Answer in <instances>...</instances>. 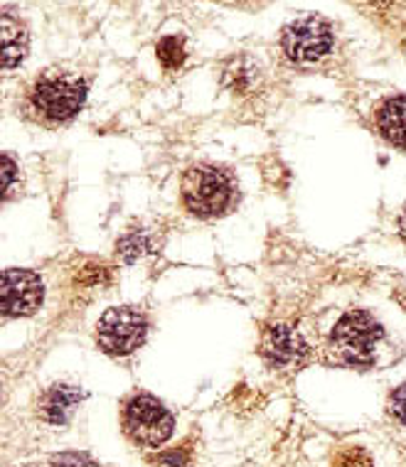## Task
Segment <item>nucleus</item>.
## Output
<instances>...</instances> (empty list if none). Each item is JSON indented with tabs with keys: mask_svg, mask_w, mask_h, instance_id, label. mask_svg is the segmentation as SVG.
<instances>
[{
	"mask_svg": "<svg viewBox=\"0 0 406 467\" xmlns=\"http://www.w3.org/2000/svg\"><path fill=\"white\" fill-rule=\"evenodd\" d=\"M3 197L5 200H13L20 190H23V182H20V170H17L16 161L10 158L8 153L3 155Z\"/></svg>",
	"mask_w": 406,
	"mask_h": 467,
	"instance_id": "nucleus-17",
	"label": "nucleus"
},
{
	"mask_svg": "<svg viewBox=\"0 0 406 467\" xmlns=\"http://www.w3.org/2000/svg\"><path fill=\"white\" fill-rule=\"evenodd\" d=\"M52 467H99L89 455L84 452H65L59 458L52 460Z\"/></svg>",
	"mask_w": 406,
	"mask_h": 467,
	"instance_id": "nucleus-19",
	"label": "nucleus"
},
{
	"mask_svg": "<svg viewBox=\"0 0 406 467\" xmlns=\"http://www.w3.org/2000/svg\"><path fill=\"white\" fill-rule=\"evenodd\" d=\"M261 357L274 369L301 367L308 357V342L291 325H271L261 335Z\"/></svg>",
	"mask_w": 406,
	"mask_h": 467,
	"instance_id": "nucleus-8",
	"label": "nucleus"
},
{
	"mask_svg": "<svg viewBox=\"0 0 406 467\" xmlns=\"http://www.w3.org/2000/svg\"><path fill=\"white\" fill-rule=\"evenodd\" d=\"M123 433L130 443L143 448H161L175 431L172 413L155 396L136 394L123 403Z\"/></svg>",
	"mask_w": 406,
	"mask_h": 467,
	"instance_id": "nucleus-4",
	"label": "nucleus"
},
{
	"mask_svg": "<svg viewBox=\"0 0 406 467\" xmlns=\"http://www.w3.org/2000/svg\"><path fill=\"white\" fill-rule=\"evenodd\" d=\"M333 467H374V460L365 448L349 445V448H342V451L335 455Z\"/></svg>",
	"mask_w": 406,
	"mask_h": 467,
	"instance_id": "nucleus-16",
	"label": "nucleus"
},
{
	"mask_svg": "<svg viewBox=\"0 0 406 467\" xmlns=\"http://www.w3.org/2000/svg\"><path fill=\"white\" fill-rule=\"evenodd\" d=\"M399 234H401V239H404V244H406V207H404V212H401V222H399Z\"/></svg>",
	"mask_w": 406,
	"mask_h": 467,
	"instance_id": "nucleus-20",
	"label": "nucleus"
},
{
	"mask_svg": "<svg viewBox=\"0 0 406 467\" xmlns=\"http://www.w3.org/2000/svg\"><path fill=\"white\" fill-rule=\"evenodd\" d=\"M0 35H3V67L5 69H16L25 59V55H27V30L10 13H3Z\"/></svg>",
	"mask_w": 406,
	"mask_h": 467,
	"instance_id": "nucleus-11",
	"label": "nucleus"
},
{
	"mask_svg": "<svg viewBox=\"0 0 406 467\" xmlns=\"http://www.w3.org/2000/svg\"><path fill=\"white\" fill-rule=\"evenodd\" d=\"M155 52H158V59H161V65L168 69V72H175L180 67L185 65V40L180 37V35H168V37H162L158 45H155Z\"/></svg>",
	"mask_w": 406,
	"mask_h": 467,
	"instance_id": "nucleus-12",
	"label": "nucleus"
},
{
	"mask_svg": "<svg viewBox=\"0 0 406 467\" xmlns=\"http://www.w3.org/2000/svg\"><path fill=\"white\" fill-rule=\"evenodd\" d=\"M384 337L382 325L367 310H349L330 335V357L342 367H370L377 357V345Z\"/></svg>",
	"mask_w": 406,
	"mask_h": 467,
	"instance_id": "nucleus-3",
	"label": "nucleus"
},
{
	"mask_svg": "<svg viewBox=\"0 0 406 467\" xmlns=\"http://www.w3.org/2000/svg\"><path fill=\"white\" fill-rule=\"evenodd\" d=\"M193 460V448L190 445H180V448H171V451H161L158 455L151 458L153 467H190Z\"/></svg>",
	"mask_w": 406,
	"mask_h": 467,
	"instance_id": "nucleus-15",
	"label": "nucleus"
},
{
	"mask_svg": "<svg viewBox=\"0 0 406 467\" xmlns=\"http://www.w3.org/2000/svg\"><path fill=\"white\" fill-rule=\"evenodd\" d=\"M390 413L394 416L397 423L406 428V381L401 387H397L390 396Z\"/></svg>",
	"mask_w": 406,
	"mask_h": 467,
	"instance_id": "nucleus-18",
	"label": "nucleus"
},
{
	"mask_svg": "<svg viewBox=\"0 0 406 467\" xmlns=\"http://www.w3.org/2000/svg\"><path fill=\"white\" fill-rule=\"evenodd\" d=\"M256 67L249 62V59H234L232 65L227 67V72H224V84H227L229 89L234 91H249L254 87V81H256Z\"/></svg>",
	"mask_w": 406,
	"mask_h": 467,
	"instance_id": "nucleus-13",
	"label": "nucleus"
},
{
	"mask_svg": "<svg viewBox=\"0 0 406 467\" xmlns=\"http://www.w3.org/2000/svg\"><path fill=\"white\" fill-rule=\"evenodd\" d=\"M81 399H84V394L77 387L55 384V387H49L40 396L37 413H40V419L45 423H49V426H65L69 416L74 413V409L81 403Z\"/></svg>",
	"mask_w": 406,
	"mask_h": 467,
	"instance_id": "nucleus-9",
	"label": "nucleus"
},
{
	"mask_svg": "<svg viewBox=\"0 0 406 467\" xmlns=\"http://www.w3.org/2000/svg\"><path fill=\"white\" fill-rule=\"evenodd\" d=\"M333 25L320 16H308L286 25L281 47L296 65H313L333 49Z\"/></svg>",
	"mask_w": 406,
	"mask_h": 467,
	"instance_id": "nucleus-6",
	"label": "nucleus"
},
{
	"mask_svg": "<svg viewBox=\"0 0 406 467\" xmlns=\"http://www.w3.org/2000/svg\"><path fill=\"white\" fill-rule=\"evenodd\" d=\"M45 285L42 278L25 268H5L3 274V315L27 317L42 306Z\"/></svg>",
	"mask_w": 406,
	"mask_h": 467,
	"instance_id": "nucleus-7",
	"label": "nucleus"
},
{
	"mask_svg": "<svg viewBox=\"0 0 406 467\" xmlns=\"http://www.w3.org/2000/svg\"><path fill=\"white\" fill-rule=\"evenodd\" d=\"M84 99H87V81L79 74L47 69L27 89L25 109L35 121L45 126H59L79 113Z\"/></svg>",
	"mask_w": 406,
	"mask_h": 467,
	"instance_id": "nucleus-1",
	"label": "nucleus"
},
{
	"mask_svg": "<svg viewBox=\"0 0 406 467\" xmlns=\"http://www.w3.org/2000/svg\"><path fill=\"white\" fill-rule=\"evenodd\" d=\"M182 204L190 214L200 219L224 217L239 204V185L227 168L200 162L182 175Z\"/></svg>",
	"mask_w": 406,
	"mask_h": 467,
	"instance_id": "nucleus-2",
	"label": "nucleus"
},
{
	"mask_svg": "<svg viewBox=\"0 0 406 467\" xmlns=\"http://www.w3.org/2000/svg\"><path fill=\"white\" fill-rule=\"evenodd\" d=\"M148 335L146 315L139 307H111L97 325V342L106 355L126 357L136 352Z\"/></svg>",
	"mask_w": 406,
	"mask_h": 467,
	"instance_id": "nucleus-5",
	"label": "nucleus"
},
{
	"mask_svg": "<svg viewBox=\"0 0 406 467\" xmlns=\"http://www.w3.org/2000/svg\"><path fill=\"white\" fill-rule=\"evenodd\" d=\"M119 254H121L126 261H136L139 256H143L146 251H155L153 242L148 239L146 232H133L129 236H123L121 242H119Z\"/></svg>",
	"mask_w": 406,
	"mask_h": 467,
	"instance_id": "nucleus-14",
	"label": "nucleus"
},
{
	"mask_svg": "<svg viewBox=\"0 0 406 467\" xmlns=\"http://www.w3.org/2000/svg\"><path fill=\"white\" fill-rule=\"evenodd\" d=\"M377 129L391 145L406 150V97L387 99L377 109Z\"/></svg>",
	"mask_w": 406,
	"mask_h": 467,
	"instance_id": "nucleus-10",
	"label": "nucleus"
}]
</instances>
